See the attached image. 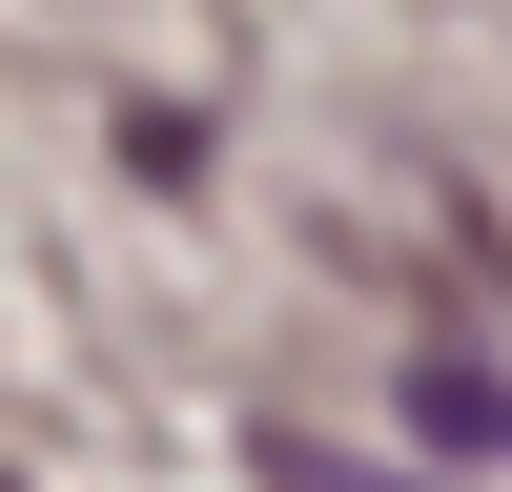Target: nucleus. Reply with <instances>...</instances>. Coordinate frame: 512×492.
Instances as JSON below:
<instances>
[{
  "instance_id": "f257e3e1",
  "label": "nucleus",
  "mask_w": 512,
  "mask_h": 492,
  "mask_svg": "<svg viewBox=\"0 0 512 492\" xmlns=\"http://www.w3.org/2000/svg\"><path fill=\"white\" fill-rule=\"evenodd\" d=\"M287 492H410V472H328V451H287Z\"/></svg>"
}]
</instances>
